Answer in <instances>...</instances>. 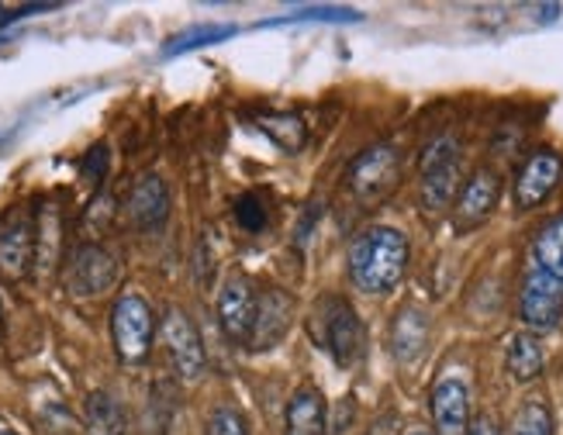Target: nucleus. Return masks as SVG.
<instances>
[{"mask_svg": "<svg viewBox=\"0 0 563 435\" xmlns=\"http://www.w3.org/2000/svg\"><path fill=\"white\" fill-rule=\"evenodd\" d=\"M56 4H24V8H14V11H8L4 18H0V29L4 24H14V21H21V18H29V14H42V11H53Z\"/></svg>", "mask_w": 563, "mask_h": 435, "instance_id": "cd10ccee", "label": "nucleus"}, {"mask_svg": "<svg viewBox=\"0 0 563 435\" xmlns=\"http://www.w3.org/2000/svg\"><path fill=\"white\" fill-rule=\"evenodd\" d=\"M467 435H501V432H498V425L492 419H474L471 428H467Z\"/></svg>", "mask_w": 563, "mask_h": 435, "instance_id": "c85d7f7f", "label": "nucleus"}, {"mask_svg": "<svg viewBox=\"0 0 563 435\" xmlns=\"http://www.w3.org/2000/svg\"><path fill=\"white\" fill-rule=\"evenodd\" d=\"M411 435H429V432H411Z\"/></svg>", "mask_w": 563, "mask_h": 435, "instance_id": "7c9ffc66", "label": "nucleus"}, {"mask_svg": "<svg viewBox=\"0 0 563 435\" xmlns=\"http://www.w3.org/2000/svg\"><path fill=\"white\" fill-rule=\"evenodd\" d=\"M163 338H166V349H169V359H174V367L184 380H198L205 373V343L194 322L187 319V311L180 308H169L163 314Z\"/></svg>", "mask_w": 563, "mask_h": 435, "instance_id": "0eeeda50", "label": "nucleus"}, {"mask_svg": "<svg viewBox=\"0 0 563 435\" xmlns=\"http://www.w3.org/2000/svg\"><path fill=\"white\" fill-rule=\"evenodd\" d=\"M87 419H90V428L97 435H125L129 432L125 411H121V404L104 391H97V394L87 398Z\"/></svg>", "mask_w": 563, "mask_h": 435, "instance_id": "aec40b11", "label": "nucleus"}, {"mask_svg": "<svg viewBox=\"0 0 563 435\" xmlns=\"http://www.w3.org/2000/svg\"><path fill=\"white\" fill-rule=\"evenodd\" d=\"M284 435H329V408L314 387H301L287 401Z\"/></svg>", "mask_w": 563, "mask_h": 435, "instance_id": "dca6fc26", "label": "nucleus"}, {"mask_svg": "<svg viewBox=\"0 0 563 435\" xmlns=\"http://www.w3.org/2000/svg\"><path fill=\"white\" fill-rule=\"evenodd\" d=\"M235 29L232 24H201V29H187L180 32L177 38H169L166 48H163V56H184V53H194V48H205V45H218V42H225L232 38Z\"/></svg>", "mask_w": 563, "mask_h": 435, "instance_id": "412c9836", "label": "nucleus"}, {"mask_svg": "<svg viewBox=\"0 0 563 435\" xmlns=\"http://www.w3.org/2000/svg\"><path fill=\"white\" fill-rule=\"evenodd\" d=\"M235 222L246 232H260L266 225V204L260 201V193H242L235 201Z\"/></svg>", "mask_w": 563, "mask_h": 435, "instance_id": "a878e982", "label": "nucleus"}, {"mask_svg": "<svg viewBox=\"0 0 563 435\" xmlns=\"http://www.w3.org/2000/svg\"><path fill=\"white\" fill-rule=\"evenodd\" d=\"M129 222L142 232L159 228L169 217V190L159 177H142L129 193Z\"/></svg>", "mask_w": 563, "mask_h": 435, "instance_id": "2eb2a0df", "label": "nucleus"}, {"mask_svg": "<svg viewBox=\"0 0 563 435\" xmlns=\"http://www.w3.org/2000/svg\"><path fill=\"white\" fill-rule=\"evenodd\" d=\"M153 332H156V322H153V308L145 304L139 294H121L114 301V311H111V335H114V349H118V359L121 362H142L153 349Z\"/></svg>", "mask_w": 563, "mask_h": 435, "instance_id": "7ed1b4c3", "label": "nucleus"}, {"mask_svg": "<svg viewBox=\"0 0 563 435\" xmlns=\"http://www.w3.org/2000/svg\"><path fill=\"white\" fill-rule=\"evenodd\" d=\"M508 435H553V415L543 401H526L508 425Z\"/></svg>", "mask_w": 563, "mask_h": 435, "instance_id": "5701e85b", "label": "nucleus"}, {"mask_svg": "<svg viewBox=\"0 0 563 435\" xmlns=\"http://www.w3.org/2000/svg\"><path fill=\"white\" fill-rule=\"evenodd\" d=\"M318 319H322V343L332 353V359L339 367H356L363 356V346H366L356 308L342 298H325L318 304Z\"/></svg>", "mask_w": 563, "mask_h": 435, "instance_id": "20e7f679", "label": "nucleus"}, {"mask_svg": "<svg viewBox=\"0 0 563 435\" xmlns=\"http://www.w3.org/2000/svg\"><path fill=\"white\" fill-rule=\"evenodd\" d=\"M294 319V304L284 290H263L260 294V308H256V325H253V349H271L287 335Z\"/></svg>", "mask_w": 563, "mask_h": 435, "instance_id": "4468645a", "label": "nucleus"}, {"mask_svg": "<svg viewBox=\"0 0 563 435\" xmlns=\"http://www.w3.org/2000/svg\"><path fill=\"white\" fill-rule=\"evenodd\" d=\"M408 266V242L398 228H371L363 232L350 249V274L363 294H387L398 287Z\"/></svg>", "mask_w": 563, "mask_h": 435, "instance_id": "f257e3e1", "label": "nucleus"}, {"mask_svg": "<svg viewBox=\"0 0 563 435\" xmlns=\"http://www.w3.org/2000/svg\"><path fill=\"white\" fill-rule=\"evenodd\" d=\"M532 259L540 270L553 274L556 280H563V214L553 217V222L536 235L532 242Z\"/></svg>", "mask_w": 563, "mask_h": 435, "instance_id": "6ab92c4d", "label": "nucleus"}, {"mask_svg": "<svg viewBox=\"0 0 563 435\" xmlns=\"http://www.w3.org/2000/svg\"><path fill=\"white\" fill-rule=\"evenodd\" d=\"M208 435H250V422L242 419V411L222 404V408H214V411H211V419H208Z\"/></svg>", "mask_w": 563, "mask_h": 435, "instance_id": "b1692460", "label": "nucleus"}, {"mask_svg": "<svg viewBox=\"0 0 563 435\" xmlns=\"http://www.w3.org/2000/svg\"><path fill=\"white\" fill-rule=\"evenodd\" d=\"M563 177V159L553 153V149H540V153H532L522 169H519V177H516V208L519 211H532V208H540L550 193L556 190Z\"/></svg>", "mask_w": 563, "mask_h": 435, "instance_id": "f8f14e48", "label": "nucleus"}, {"mask_svg": "<svg viewBox=\"0 0 563 435\" xmlns=\"http://www.w3.org/2000/svg\"><path fill=\"white\" fill-rule=\"evenodd\" d=\"M0 435H18V432H0Z\"/></svg>", "mask_w": 563, "mask_h": 435, "instance_id": "c756f323", "label": "nucleus"}, {"mask_svg": "<svg viewBox=\"0 0 563 435\" xmlns=\"http://www.w3.org/2000/svg\"><path fill=\"white\" fill-rule=\"evenodd\" d=\"M398 174H401L398 153L390 149V145H374V149H366L353 159L346 180H350V190L360 204H377L395 190Z\"/></svg>", "mask_w": 563, "mask_h": 435, "instance_id": "39448f33", "label": "nucleus"}, {"mask_svg": "<svg viewBox=\"0 0 563 435\" xmlns=\"http://www.w3.org/2000/svg\"><path fill=\"white\" fill-rule=\"evenodd\" d=\"M498 198H501V177L495 169H477V174L463 183L460 198L453 204V222L460 232H471L477 225H484L492 211L498 208Z\"/></svg>", "mask_w": 563, "mask_h": 435, "instance_id": "9d476101", "label": "nucleus"}, {"mask_svg": "<svg viewBox=\"0 0 563 435\" xmlns=\"http://www.w3.org/2000/svg\"><path fill=\"white\" fill-rule=\"evenodd\" d=\"M429 343V319L419 308H405L395 322V332H390V346H395V356L401 362H415L422 356Z\"/></svg>", "mask_w": 563, "mask_h": 435, "instance_id": "f3484780", "label": "nucleus"}, {"mask_svg": "<svg viewBox=\"0 0 563 435\" xmlns=\"http://www.w3.org/2000/svg\"><path fill=\"white\" fill-rule=\"evenodd\" d=\"M256 308H260V290L246 277H229L218 298V319L232 343L250 346L253 325H256Z\"/></svg>", "mask_w": 563, "mask_h": 435, "instance_id": "6e6552de", "label": "nucleus"}, {"mask_svg": "<svg viewBox=\"0 0 563 435\" xmlns=\"http://www.w3.org/2000/svg\"><path fill=\"white\" fill-rule=\"evenodd\" d=\"M35 256V225L24 208H11L0 214V274L24 277Z\"/></svg>", "mask_w": 563, "mask_h": 435, "instance_id": "1a4fd4ad", "label": "nucleus"}, {"mask_svg": "<svg viewBox=\"0 0 563 435\" xmlns=\"http://www.w3.org/2000/svg\"><path fill=\"white\" fill-rule=\"evenodd\" d=\"M114 280H118V259L104 246H80L77 253H73L66 287L77 298L104 294L108 287H114Z\"/></svg>", "mask_w": 563, "mask_h": 435, "instance_id": "9b49d317", "label": "nucleus"}, {"mask_svg": "<svg viewBox=\"0 0 563 435\" xmlns=\"http://www.w3.org/2000/svg\"><path fill=\"white\" fill-rule=\"evenodd\" d=\"M422 208L429 214L446 211L460 198V145L456 138H435L422 156Z\"/></svg>", "mask_w": 563, "mask_h": 435, "instance_id": "f03ea898", "label": "nucleus"}, {"mask_svg": "<svg viewBox=\"0 0 563 435\" xmlns=\"http://www.w3.org/2000/svg\"><path fill=\"white\" fill-rule=\"evenodd\" d=\"M522 322L532 332H550L563 322V280L553 274L532 266L522 280V298H519Z\"/></svg>", "mask_w": 563, "mask_h": 435, "instance_id": "423d86ee", "label": "nucleus"}, {"mask_svg": "<svg viewBox=\"0 0 563 435\" xmlns=\"http://www.w3.org/2000/svg\"><path fill=\"white\" fill-rule=\"evenodd\" d=\"M290 21H360V11H350V8H301L287 18H274V21H263L266 24H290Z\"/></svg>", "mask_w": 563, "mask_h": 435, "instance_id": "393cba45", "label": "nucleus"}, {"mask_svg": "<svg viewBox=\"0 0 563 435\" xmlns=\"http://www.w3.org/2000/svg\"><path fill=\"white\" fill-rule=\"evenodd\" d=\"M505 367H508V373L516 377L519 383H529V380L540 377L543 373V346H540V338H536L532 332H519L508 343Z\"/></svg>", "mask_w": 563, "mask_h": 435, "instance_id": "a211bd4d", "label": "nucleus"}, {"mask_svg": "<svg viewBox=\"0 0 563 435\" xmlns=\"http://www.w3.org/2000/svg\"><path fill=\"white\" fill-rule=\"evenodd\" d=\"M80 174H84V180L93 183V187L104 180V174H108V145H93V149L84 156Z\"/></svg>", "mask_w": 563, "mask_h": 435, "instance_id": "bb28decb", "label": "nucleus"}, {"mask_svg": "<svg viewBox=\"0 0 563 435\" xmlns=\"http://www.w3.org/2000/svg\"><path fill=\"white\" fill-rule=\"evenodd\" d=\"M260 129L271 135L284 153H298L305 145V125L298 114H263Z\"/></svg>", "mask_w": 563, "mask_h": 435, "instance_id": "4be33fe9", "label": "nucleus"}, {"mask_svg": "<svg viewBox=\"0 0 563 435\" xmlns=\"http://www.w3.org/2000/svg\"><path fill=\"white\" fill-rule=\"evenodd\" d=\"M429 404H432V422L439 435H467L471 394L460 380H439Z\"/></svg>", "mask_w": 563, "mask_h": 435, "instance_id": "ddd939ff", "label": "nucleus"}]
</instances>
